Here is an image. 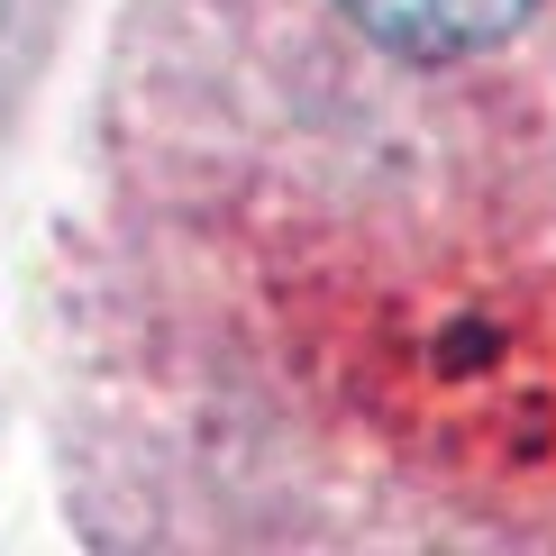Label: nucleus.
Instances as JSON below:
<instances>
[{"instance_id": "f257e3e1", "label": "nucleus", "mask_w": 556, "mask_h": 556, "mask_svg": "<svg viewBox=\"0 0 556 556\" xmlns=\"http://www.w3.org/2000/svg\"><path fill=\"white\" fill-rule=\"evenodd\" d=\"M338 10L402 64H466L520 28L529 0H338Z\"/></svg>"}]
</instances>
